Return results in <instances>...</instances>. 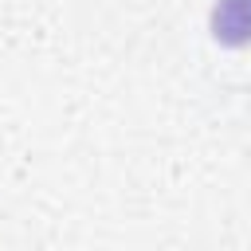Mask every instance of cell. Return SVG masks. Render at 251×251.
Instances as JSON below:
<instances>
[{
  "instance_id": "6da1fadb",
  "label": "cell",
  "mask_w": 251,
  "mask_h": 251,
  "mask_svg": "<svg viewBox=\"0 0 251 251\" xmlns=\"http://www.w3.org/2000/svg\"><path fill=\"white\" fill-rule=\"evenodd\" d=\"M212 35L227 47L251 43V0H220L212 8Z\"/></svg>"
}]
</instances>
